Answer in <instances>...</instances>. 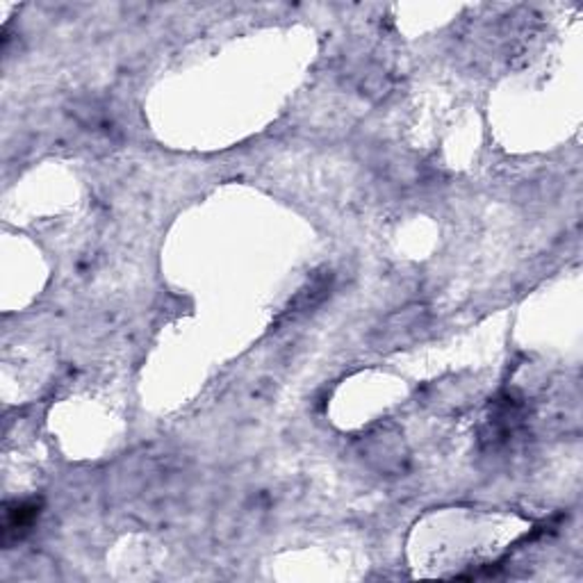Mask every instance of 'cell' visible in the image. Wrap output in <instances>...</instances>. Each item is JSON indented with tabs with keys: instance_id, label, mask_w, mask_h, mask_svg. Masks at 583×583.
<instances>
[{
	"instance_id": "6da1fadb",
	"label": "cell",
	"mask_w": 583,
	"mask_h": 583,
	"mask_svg": "<svg viewBox=\"0 0 583 583\" xmlns=\"http://www.w3.org/2000/svg\"><path fill=\"white\" fill-rule=\"evenodd\" d=\"M39 513V506L35 501H21V504L7 506L5 522H3V542L10 545V540H19L24 531H28Z\"/></svg>"
}]
</instances>
